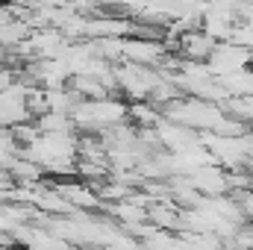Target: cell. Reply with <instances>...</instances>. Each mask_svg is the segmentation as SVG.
<instances>
[{"mask_svg":"<svg viewBox=\"0 0 253 250\" xmlns=\"http://www.w3.org/2000/svg\"><path fill=\"white\" fill-rule=\"evenodd\" d=\"M129 115V106L118 97H103V100H83L71 118H74V126L80 129H88V132H103V129H112L118 126Z\"/></svg>","mask_w":253,"mask_h":250,"instance_id":"cell-1","label":"cell"},{"mask_svg":"<svg viewBox=\"0 0 253 250\" xmlns=\"http://www.w3.org/2000/svg\"><path fill=\"white\" fill-rule=\"evenodd\" d=\"M30 85L15 80L6 91H0V126L3 129H15L21 124H30L33 121V109H30Z\"/></svg>","mask_w":253,"mask_h":250,"instance_id":"cell-2","label":"cell"},{"mask_svg":"<svg viewBox=\"0 0 253 250\" xmlns=\"http://www.w3.org/2000/svg\"><path fill=\"white\" fill-rule=\"evenodd\" d=\"M253 59V50H245V47H239V44H233V42H221L218 47H215V53L209 56V74L212 77H236V74H242Z\"/></svg>","mask_w":253,"mask_h":250,"instance_id":"cell-3","label":"cell"},{"mask_svg":"<svg viewBox=\"0 0 253 250\" xmlns=\"http://www.w3.org/2000/svg\"><path fill=\"white\" fill-rule=\"evenodd\" d=\"M168 53V44L156 39H124V62L132 65H159Z\"/></svg>","mask_w":253,"mask_h":250,"instance_id":"cell-4","label":"cell"},{"mask_svg":"<svg viewBox=\"0 0 253 250\" xmlns=\"http://www.w3.org/2000/svg\"><path fill=\"white\" fill-rule=\"evenodd\" d=\"M177 47H180V53H183L189 62H209V56L215 53L218 42H215L212 36H206L203 30H200V33L191 30V33H183V36L177 39Z\"/></svg>","mask_w":253,"mask_h":250,"instance_id":"cell-5","label":"cell"},{"mask_svg":"<svg viewBox=\"0 0 253 250\" xmlns=\"http://www.w3.org/2000/svg\"><path fill=\"white\" fill-rule=\"evenodd\" d=\"M56 191L62 194L71 206H80V209H94V206H100L97 191L91 186H85V183H62V186H56Z\"/></svg>","mask_w":253,"mask_h":250,"instance_id":"cell-6","label":"cell"},{"mask_svg":"<svg viewBox=\"0 0 253 250\" xmlns=\"http://www.w3.org/2000/svg\"><path fill=\"white\" fill-rule=\"evenodd\" d=\"M129 118H132V121H138L141 129L159 124V112H156V109H150V106H144V103H132V106H129Z\"/></svg>","mask_w":253,"mask_h":250,"instance_id":"cell-7","label":"cell"},{"mask_svg":"<svg viewBox=\"0 0 253 250\" xmlns=\"http://www.w3.org/2000/svg\"><path fill=\"white\" fill-rule=\"evenodd\" d=\"M12 83H15V71H6V68H0V91H6Z\"/></svg>","mask_w":253,"mask_h":250,"instance_id":"cell-8","label":"cell"}]
</instances>
